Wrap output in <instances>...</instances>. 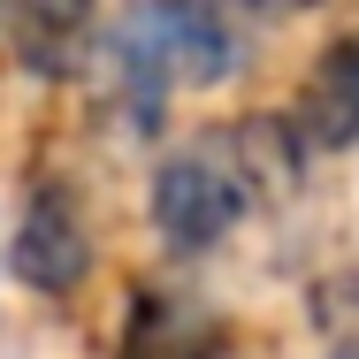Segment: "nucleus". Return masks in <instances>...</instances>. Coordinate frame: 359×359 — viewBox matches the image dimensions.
<instances>
[{
  "instance_id": "obj_1",
  "label": "nucleus",
  "mask_w": 359,
  "mask_h": 359,
  "mask_svg": "<svg viewBox=\"0 0 359 359\" xmlns=\"http://www.w3.org/2000/svg\"><path fill=\"white\" fill-rule=\"evenodd\" d=\"M260 215V191L229 145V123L176 138L145 176V229L168 260H207L237 237V222Z\"/></svg>"
},
{
  "instance_id": "obj_2",
  "label": "nucleus",
  "mask_w": 359,
  "mask_h": 359,
  "mask_svg": "<svg viewBox=\"0 0 359 359\" xmlns=\"http://www.w3.org/2000/svg\"><path fill=\"white\" fill-rule=\"evenodd\" d=\"M100 39L145 62L168 92H222L245 69V31L229 0H123Z\"/></svg>"
},
{
  "instance_id": "obj_9",
  "label": "nucleus",
  "mask_w": 359,
  "mask_h": 359,
  "mask_svg": "<svg viewBox=\"0 0 359 359\" xmlns=\"http://www.w3.org/2000/svg\"><path fill=\"white\" fill-rule=\"evenodd\" d=\"M329 359H359V344H337V352H329Z\"/></svg>"
},
{
  "instance_id": "obj_4",
  "label": "nucleus",
  "mask_w": 359,
  "mask_h": 359,
  "mask_svg": "<svg viewBox=\"0 0 359 359\" xmlns=\"http://www.w3.org/2000/svg\"><path fill=\"white\" fill-rule=\"evenodd\" d=\"M229 329L222 313L184 283H130L123 298V329H115V359H222Z\"/></svg>"
},
{
  "instance_id": "obj_5",
  "label": "nucleus",
  "mask_w": 359,
  "mask_h": 359,
  "mask_svg": "<svg viewBox=\"0 0 359 359\" xmlns=\"http://www.w3.org/2000/svg\"><path fill=\"white\" fill-rule=\"evenodd\" d=\"M100 23H107V0H15L0 39H8V54H15L23 76H39V84H84Z\"/></svg>"
},
{
  "instance_id": "obj_7",
  "label": "nucleus",
  "mask_w": 359,
  "mask_h": 359,
  "mask_svg": "<svg viewBox=\"0 0 359 359\" xmlns=\"http://www.w3.org/2000/svg\"><path fill=\"white\" fill-rule=\"evenodd\" d=\"M313 329L337 337V344H359V268L313 283Z\"/></svg>"
},
{
  "instance_id": "obj_6",
  "label": "nucleus",
  "mask_w": 359,
  "mask_h": 359,
  "mask_svg": "<svg viewBox=\"0 0 359 359\" xmlns=\"http://www.w3.org/2000/svg\"><path fill=\"white\" fill-rule=\"evenodd\" d=\"M290 123L313 153H359V23L329 31L290 92Z\"/></svg>"
},
{
  "instance_id": "obj_8",
  "label": "nucleus",
  "mask_w": 359,
  "mask_h": 359,
  "mask_svg": "<svg viewBox=\"0 0 359 359\" xmlns=\"http://www.w3.org/2000/svg\"><path fill=\"white\" fill-rule=\"evenodd\" d=\"M245 23H290V15H313L321 0H229Z\"/></svg>"
},
{
  "instance_id": "obj_10",
  "label": "nucleus",
  "mask_w": 359,
  "mask_h": 359,
  "mask_svg": "<svg viewBox=\"0 0 359 359\" xmlns=\"http://www.w3.org/2000/svg\"><path fill=\"white\" fill-rule=\"evenodd\" d=\"M8 8H15V0H0V31H8Z\"/></svg>"
},
{
  "instance_id": "obj_3",
  "label": "nucleus",
  "mask_w": 359,
  "mask_h": 359,
  "mask_svg": "<svg viewBox=\"0 0 359 359\" xmlns=\"http://www.w3.org/2000/svg\"><path fill=\"white\" fill-rule=\"evenodd\" d=\"M100 268V229L69 176H39L8 229V276L31 298H76Z\"/></svg>"
}]
</instances>
